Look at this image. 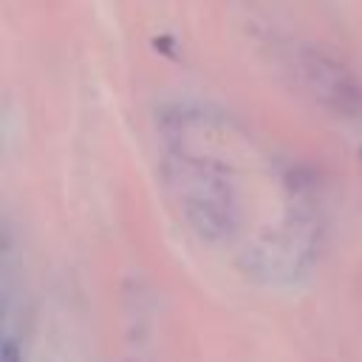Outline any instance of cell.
I'll return each instance as SVG.
<instances>
[{"mask_svg":"<svg viewBox=\"0 0 362 362\" xmlns=\"http://www.w3.org/2000/svg\"><path fill=\"white\" fill-rule=\"evenodd\" d=\"M167 139L164 175L189 226L209 243L229 240L240 223V195L232 170L212 156L192 153L181 136Z\"/></svg>","mask_w":362,"mask_h":362,"instance_id":"cell-1","label":"cell"},{"mask_svg":"<svg viewBox=\"0 0 362 362\" xmlns=\"http://www.w3.org/2000/svg\"><path fill=\"white\" fill-rule=\"evenodd\" d=\"M297 68H300L305 90L320 105L331 107L339 116H356L362 110V88L356 76L342 62H337L331 54L305 48L297 57Z\"/></svg>","mask_w":362,"mask_h":362,"instance_id":"cell-2","label":"cell"}]
</instances>
